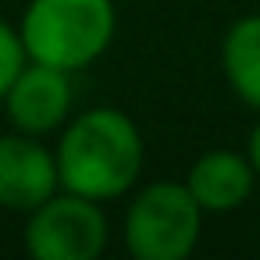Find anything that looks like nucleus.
<instances>
[{
  "mask_svg": "<svg viewBox=\"0 0 260 260\" xmlns=\"http://www.w3.org/2000/svg\"><path fill=\"white\" fill-rule=\"evenodd\" d=\"M61 185L57 157L36 143V136H0V207L32 214Z\"/></svg>",
  "mask_w": 260,
  "mask_h": 260,
  "instance_id": "obj_5",
  "label": "nucleus"
},
{
  "mask_svg": "<svg viewBox=\"0 0 260 260\" xmlns=\"http://www.w3.org/2000/svg\"><path fill=\"white\" fill-rule=\"evenodd\" d=\"M221 68L232 93L260 111V15H246L224 32Z\"/></svg>",
  "mask_w": 260,
  "mask_h": 260,
  "instance_id": "obj_8",
  "label": "nucleus"
},
{
  "mask_svg": "<svg viewBox=\"0 0 260 260\" xmlns=\"http://www.w3.org/2000/svg\"><path fill=\"white\" fill-rule=\"evenodd\" d=\"M25 47H22V36L0 18V100H4V93L11 89L15 75L25 68Z\"/></svg>",
  "mask_w": 260,
  "mask_h": 260,
  "instance_id": "obj_9",
  "label": "nucleus"
},
{
  "mask_svg": "<svg viewBox=\"0 0 260 260\" xmlns=\"http://www.w3.org/2000/svg\"><path fill=\"white\" fill-rule=\"evenodd\" d=\"M68 75L72 72H61V68H50V64H40V61H29L11 89L4 93V107H8V118L18 132L25 136H43V132H54L68 111H72V86H68Z\"/></svg>",
  "mask_w": 260,
  "mask_h": 260,
  "instance_id": "obj_6",
  "label": "nucleus"
},
{
  "mask_svg": "<svg viewBox=\"0 0 260 260\" xmlns=\"http://www.w3.org/2000/svg\"><path fill=\"white\" fill-rule=\"evenodd\" d=\"M107 246V217L100 200L68 192L50 196L29 214L25 249L36 260H96Z\"/></svg>",
  "mask_w": 260,
  "mask_h": 260,
  "instance_id": "obj_4",
  "label": "nucleus"
},
{
  "mask_svg": "<svg viewBox=\"0 0 260 260\" xmlns=\"http://www.w3.org/2000/svg\"><path fill=\"white\" fill-rule=\"evenodd\" d=\"M114 22L111 0H32L18 36L29 61L79 72L111 47Z\"/></svg>",
  "mask_w": 260,
  "mask_h": 260,
  "instance_id": "obj_2",
  "label": "nucleus"
},
{
  "mask_svg": "<svg viewBox=\"0 0 260 260\" xmlns=\"http://www.w3.org/2000/svg\"><path fill=\"white\" fill-rule=\"evenodd\" d=\"M256 171L249 164V157H239L232 150H210L203 153L192 168H189V192L196 196V203L207 214H228L235 207H242L253 192Z\"/></svg>",
  "mask_w": 260,
  "mask_h": 260,
  "instance_id": "obj_7",
  "label": "nucleus"
},
{
  "mask_svg": "<svg viewBox=\"0 0 260 260\" xmlns=\"http://www.w3.org/2000/svg\"><path fill=\"white\" fill-rule=\"evenodd\" d=\"M57 175L68 192L114 200L128 192L143 171V136L136 121L114 107L79 114L57 143Z\"/></svg>",
  "mask_w": 260,
  "mask_h": 260,
  "instance_id": "obj_1",
  "label": "nucleus"
},
{
  "mask_svg": "<svg viewBox=\"0 0 260 260\" xmlns=\"http://www.w3.org/2000/svg\"><path fill=\"white\" fill-rule=\"evenodd\" d=\"M249 164H253V171H256V178H260V121H256V128L249 132Z\"/></svg>",
  "mask_w": 260,
  "mask_h": 260,
  "instance_id": "obj_10",
  "label": "nucleus"
},
{
  "mask_svg": "<svg viewBox=\"0 0 260 260\" xmlns=\"http://www.w3.org/2000/svg\"><path fill=\"white\" fill-rule=\"evenodd\" d=\"M203 207L178 182L146 185L125 214V246L136 260H185L200 242Z\"/></svg>",
  "mask_w": 260,
  "mask_h": 260,
  "instance_id": "obj_3",
  "label": "nucleus"
}]
</instances>
